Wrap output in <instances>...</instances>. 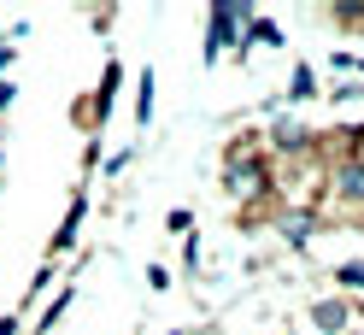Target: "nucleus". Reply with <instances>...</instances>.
I'll list each match as a JSON object with an SVG mask.
<instances>
[{"mask_svg": "<svg viewBox=\"0 0 364 335\" xmlns=\"http://www.w3.org/2000/svg\"><path fill=\"white\" fill-rule=\"evenodd\" d=\"M335 194H341V200H358V206H364V159H353V165H341V171H335Z\"/></svg>", "mask_w": 364, "mask_h": 335, "instance_id": "nucleus-1", "label": "nucleus"}, {"mask_svg": "<svg viewBox=\"0 0 364 335\" xmlns=\"http://www.w3.org/2000/svg\"><path fill=\"white\" fill-rule=\"evenodd\" d=\"M311 324L323 329V335H335V329H347V306H341V300H317V306H311Z\"/></svg>", "mask_w": 364, "mask_h": 335, "instance_id": "nucleus-2", "label": "nucleus"}, {"mask_svg": "<svg viewBox=\"0 0 364 335\" xmlns=\"http://www.w3.org/2000/svg\"><path fill=\"white\" fill-rule=\"evenodd\" d=\"M82 212H88V200L77 194V200H71V212H65V223H59V235H53V248H71V241H77V223H82Z\"/></svg>", "mask_w": 364, "mask_h": 335, "instance_id": "nucleus-3", "label": "nucleus"}, {"mask_svg": "<svg viewBox=\"0 0 364 335\" xmlns=\"http://www.w3.org/2000/svg\"><path fill=\"white\" fill-rule=\"evenodd\" d=\"M270 142H277L282 153H300V147H306V129H300V124H288V118H282L277 129H270Z\"/></svg>", "mask_w": 364, "mask_h": 335, "instance_id": "nucleus-4", "label": "nucleus"}, {"mask_svg": "<svg viewBox=\"0 0 364 335\" xmlns=\"http://www.w3.org/2000/svg\"><path fill=\"white\" fill-rule=\"evenodd\" d=\"M294 100H311L317 95V77H311V65H294V88H288Z\"/></svg>", "mask_w": 364, "mask_h": 335, "instance_id": "nucleus-5", "label": "nucleus"}, {"mask_svg": "<svg viewBox=\"0 0 364 335\" xmlns=\"http://www.w3.org/2000/svg\"><path fill=\"white\" fill-rule=\"evenodd\" d=\"M135 88H141V95H135V118H153V71H141V83H135Z\"/></svg>", "mask_w": 364, "mask_h": 335, "instance_id": "nucleus-6", "label": "nucleus"}, {"mask_svg": "<svg viewBox=\"0 0 364 335\" xmlns=\"http://www.w3.org/2000/svg\"><path fill=\"white\" fill-rule=\"evenodd\" d=\"M253 183H259V165L253 159H235L230 165V188H253Z\"/></svg>", "mask_w": 364, "mask_h": 335, "instance_id": "nucleus-7", "label": "nucleus"}, {"mask_svg": "<svg viewBox=\"0 0 364 335\" xmlns=\"http://www.w3.org/2000/svg\"><path fill=\"white\" fill-rule=\"evenodd\" d=\"M335 282H341V288H364V265H358V259H353V265H341Z\"/></svg>", "mask_w": 364, "mask_h": 335, "instance_id": "nucleus-8", "label": "nucleus"}, {"mask_svg": "<svg viewBox=\"0 0 364 335\" xmlns=\"http://www.w3.org/2000/svg\"><path fill=\"white\" fill-rule=\"evenodd\" d=\"M65 306H71V288H65V294H59V300H53L48 312H41V329H53V318H59V312H65Z\"/></svg>", "mask_w": 364, "mask_h": 335, "instance_id": "nucleus-9", "label": "nucleus"}, {"mask_svg": "<svg viewBox=\"0 0 364 335\" xmlns=\"http://www.w3.org/2000/svg\"><path fill=\"white\" fill-rule=\"evenodd\" d=\"M282 230H288V241H306V235H311V218H288Z\"/></svg>", "mask_w": 364, "mask_h": 335, "instance_id": "nucleus-10", "label": "nucleus"}, {"mask_svg": "<svg viewBox=\"0 0 364 335\" xmlns=\"http://www.w3.org/2000/svg\"><path fill=\"white\" fill-rule=\"evenodd\" d=\"M253 36H259V41H270V48H282V36H277V30H270V24H264V18H253Z\"/></svg>", "mask_w": 364, "mask_h": 335, "instance_id": "nucleus-11", "label": "nucleus"}, {"mask_svg": "<svg viewBox=\"0 0 364 335\" xmlns=\"http://www.w3.org/2000/svg\"><path fill=\"white\" fill-rule=\"evenodd\" d=\"M12 95H18V88H12V83H0V106H12Z\"/></svg>", "mask_w": 364, "mask_h": 335, "instance_id": "nucleus-12", "label": "nucleus"}, {"mask_svg": "<svg viewBox=\"0 0 364 335\" xmlns=\"http://www.w3.org/2000/svg\"><path fill=\"white\" fill-rule=\"evenodd\" d=\"M0 71H12V48H0Z\"/></svg>", "mask_w": 364, "mask_h": 335, "instance_id": "nucleus-13", "label": "nucleus"}, {"mask_svg": "<svg viewBox=\"0 0 364 335\" xmlns=\"http://www.w3.org/2000/svg\"><path fill=\"white\" fill-rule=\"evenodd\" d=\"M353 65H358V71H364V59H353Z\"/></svg>", "mask_w": 364, "mask_h": 335, "instance_id": "nucleus-14", "label": "nucleus"}, {"mask_svg": "<svg viewBox=\"0 0 364 335\" xmlns=\"http://www.w3.org/2000/svg\"><path fill=\"white\" fill-rule=\"evenodd\" d=\"M171 335H176V329H171Z\"/></svg>", "mask_w": 364, "mask_h": 335, "instance_id": "nucleus-15", "label": "nucleus"}]
</instances>
